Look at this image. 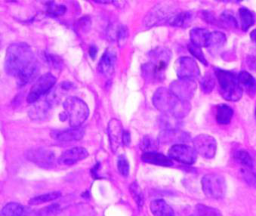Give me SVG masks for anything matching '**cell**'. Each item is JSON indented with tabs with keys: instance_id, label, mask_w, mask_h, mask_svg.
<instances>
[{
	"instance_id": "14",
	"label": "cell",
	"mask_w": 256,
	"mask_h": 216,
	"mask_svg": "<svg viewBox=\"0 0 256 216\" xmlns=\"http://www.w3.org/2000/svg\"><path fill=\"white\" fill-rule=\"evenodd\" d=\"M124 130L122 122L118 119H112L108 126V134L109 137L110 146L114 153H116L122 144Z\"/></svg>"
},
{
	"instance_id": "22",
	"label": "cell",
	"mask_w": 256,
	"mask_h": 216,
	"mask_svg": "<svg viewBox=\"0 0 256 216\" xmlns=\"http://www.w3.org/2000/svg\"><path fill=\"white\" fill-rule=\"evenodd\" d=\"M150 208L154 216H174L172 208L164 200L152 201Z\"/></svg>"
},
{
	"instance_id": "4",
	"label": "cell",
	"mask_w": 256,
	"mask_h": 216,
	"mask_svg": "<svg viewBox=\"0 0 256 216\" xmlns=\"http://www.w3.org/2000/svg\"><path fill=\"white\" fill-rule=\"evenodd\" d=\"M219 86V92L223 98L230 102H238L242 96L238 76L230 71L216 69L214 71Z\"/></svg>"
},
{
	"instance_id": "16",
	"label": "cell",
	"mask_w": 256,
	"mask_h": 216,
	"mask_svg": "<svg viewBox=\"0 0 256 216\" xmlns=\"http://www.w3.org/2000/svg\"><path fill=\"white\" fill-rule=\"evenodd\" d=\"M116 60V52L112 50H106L102 54L98 64L99 73L105 76H112L114 72Z\"/></svg>"
},
{
	"instance_id": "11",
	"label": "cell",
	"mask_w": 256,
	"mask_h": 216,
	"mask_svg": "<svg viewBox=\"0 0 256 216\" xmlns=\"http://www.w3.org/2000/svg\"><path fill=\"white\" fill-rule=\"evenodd\" d=\"M26 158L41 168H50L56 160L54 153L44 148H34L26 152Z\"/></svg>"
},
{
	"instance_id": "13",
	"label": "cell",
	"mask_w": 256,
	"mask_h": 216,
	"mask_svg": "<svg viewBox=\"0 0 256 216\" xmlns=\"http://www.w3.org/2000/svg\"><path fill=\"white\" fill-rule=\"evenodd\" d=\"M170 90L179 98L189 102L196 92V84L192 80L179 79L170 85Z\"/></svg>"
},
{
	"instance_id": "17",
	"label": "cell",
	"mask_w": 256,
	"mask_h": 216,
	"mask_svg": "<svg viewBox=\"0 0 256 216\" xmlns=\"http://www.w3.org/2000/svg\"><path fill=\"white\" fill-rule=\"evenodd\" d=\"M88 152L84 148H74L64 152L62 156L59 158L58 162L60 165L70 166L74 165L79 161L86 159L88 158Z\"/></svg>"
},
{
	"instance_id": "29",
	"label": "cell",
	"mask_w": 256,
	"mask_h": 216,
	"mask_svg": "<svg viewBox=\"0 0 256 216\" xmlns=\"http://www.w3.org/2000/svg\"><path fill=\"white\" fill-rule=\"evenodd\" d=\"M193 214L194 216H222L221 212L217 208L207 206L202 204L195 206Z\"/></svg>"
},
{
	"instance_id": "25",
	"label": "cell",
	"mask_w": 256,
	"mask_h": 216,
	"mask_svg": "<svg viewBox=\"0 0 256 216\" xmlns=\"http://www.w3.org/2000/svg\"><path fill=\"white\" fill-rule=\"evenodd\" d=\"M234 112L232 108L227 104H219L216 108V119L218 124L227 125L232 121Z\"/></svg>"
},
{
	"instance_id": "28",
	"label": "cell",
	"mask_w": 256,
	"mask_h": 216,
	"mask_svg": "<svg viewBox=\"0 0 256 216\" xmlns=\"http://www.w3.org/2000/svg\"><path fill=\"white\" fill-rule=\"evenodd\" d=\"M239 14L240 18L241 28L244 31L248 30L254 24V14L246 8H241L239 10Z\"/></svg>"
},
{
	"instance_id": "39",
	"label": "cell",
	"mask_w": 256,
	"mask_h": 216,
	"mask_svg": "<svg viewBox=\"0 0 256 216\" xmlns=\"http://www.w3.org/2000/svg\"><path fill=\"white\" fill-rule=\"evenodd\" d=\"M118 168L120 173L124 177H126L130 174V162L125 155H120L118 158Z\"/></svg>"
},
{
	"instance_id": "15",
	"label": "cell",
	"mask_w": 256,
	"mask_h": 216,
	"mask_svg": "<svg viewBox=\"0 0 256 216\" xmlns=\"http://www.w3.org/2000/svg\"><path fill=\"white\" fill-rule=\"evenodd\" d=\"M85 134V130L82 127H71L63 130H54L51 132V136L54 140L59 142H76L81 140Z\"/></svg>"
},
{
	"instance_id": "46",
	"label": "cell",
	"mask_w": 256,
	"mask_h": 216,
	"mask_svg": "<svg viewBox=\"0 0 256 216\" xmlns=\"http://www.w3.org/2000/svg\"><path fill=\"white\" fill-rule=\"evenodd\" d=\"M250 38H251L252 40L256 44V29L252 31L251 34H250Z\"/></svg>"
},
{
	"instance_id": "44",
	"label": "cell",
	"mask_w": 256,
	"mask_h": 216,
	"mask_svg": "<svg viewBox=\"0 0 256 216\" xmlns=\"http://www.w3.org/2000/svg\"><path fill=\"white\" fill-rule=\"evenodd\" d=\"M131 143V136L128 131H124V137H122V144L124 146H130Z\"/></svg>"
},
{
	"instance_id": "32",
	"label": "cell",
	"mask_w": 256,
	"mask_h": 216,
	"mask_svg": "<svg viewBox=\"0 0 256 216\" xmlns=\"http://www.w3.org/2000/svg\"><path fill=\"white\" fill-rule=\"evenodd\" d=\"M235 160L246 168H251L253 166V160L248 152L244 150H240L234 154Z\"/></svg>"
},
{
	"instance_id": "38",
	"label": "cell",
	"mask_w": 256,
	"mask_h": 216,
	"mask_svg": "<svg viewBox=\"0 0 256 216\" xmlns=\"http://www.w3.org/2000/svg\"><path fill=\"white\" fill-rule=\"evenodd\" d=\"M60 211V205L58 204H53L40 210L38 211V216H56V214H58Z\"/></svg>"
},
{
	"instance_id": "47",
	"label": "cell",
	"mask_w": 256,
	"mask_h": 216,
	"mask_svg": "<svg viewBox=\"0 0 256 216\" xmlns=\"http://www.w3.org/2000/svg\"></svg>"
},
{
	"instance_id": "40",
	"label": "cell",
	"mask_w": 256,
	"mask_h": 216,
	"mask_svg": "<svg viewBox=\"0 0 256 216\" xmlns=\"http://www.w3.org/2000/svg\"><path fill=\"white\" fill-rule=\"evenodd\" d=\"M188 50L201 63L204 64L206 66L208 65V62L206 59L205 56H204V53H202V50L200 47L196 46L192 44L188 46Z\"/></svg>"
},
{
	"instance_id": "21",
	"label": "cell",
	"mask_w": 256,
	"mask_h": 216,
	"mask_svg": "<svg viewBox=\"0 0 256 216\" xmlns=\"http://www.w3.org/2000/svg\"><path fill=\"white\" fill-rule=\"evenodd\" d=\"M162 140L167 142H173L176 144H182L188 142L190 139L189 133L186 132L178 130H170V131L162 132Z\"/></svg>"
},
{
	"instance_id": "36",
	"label": "cell",
	"mask_w": 256,
	"mask_h": 216,
	"mask_svg": "<svg viewBox=\"0 0 256 216\" xmlns=\"http://www.w3.org/2000/svg\"><path fill=\"white\" fill-rule=\"evenodd\" d=\"M140 148L143 152H144V153L156 152V149H158V143L156 140H154L149 136H145L140 144Z\"/></svg>"
},
{
	"instance_id": "8",
	"label": "cell",
	"mask_w": 256,
	"mask_h": 216,
	"mask_svg": "<svg viewBox=\"0 0 256 216\" xmlns=\"http://www.w3.org/2000/svg\"><path fill=\"white\" fill-rule=\"evenodd\" d=\"M172 8L168 6L158 4L154 7L144 19V24L148 28L159 26V25L168 24L172 18L176 14Z\"/></svg>"
},
{
	"instance_id": "3",
	"label": "cell",
	"mask_w": 256,
	"mask_h": 216,
	"mask_svg": "<svg viewBox=\"0 0 256 216\" xmlns=\"http://www.w3.org/2000/svg\"><path fill=\"white\" fill-rule=\"evenodd\" d=\"M148 58V62L142 66L144 79L152 84L162 82L172 58V52L165 47H156L149 52Z\"/></svg>"
},
{
	"instance_id": "27",
	"label": "cell",
	"mask_w": 256,
	"mask_h": 216,
	"mask_svg": "<svg viewBox=\"0 0 256 216\" xmlns=\"http://www.w3.org/2000/svg\"><path fill=\"white\" fill-rule=\"evenodd\" d=\"M51 106V104L47 100V99H46L45 102H42L40 104H36L34 108L31 109L29 114L30 116L32 119H44L48 114V110Z\"/></svg>"
},
{
	"instance_id": "6",
	"label": "cell",
	"mask_w": 256,
	"mask_h": 216,
	"mask_svg": "<svg viewBox=\"0 0 256 216\" xmlns=\"http://www.w3.org/2000/svg\"><path fill=\"white\" fill-rule=\"evenodd\" d=\"M202 188L204 194L210 199H223L227 192L226 179L221 174H206L202 178Z\"/></svg>"
},
{
	"instance_id": "42",
	"label": "cell",
	"mask_w": 256,
	"mask_h": 216,
	"mask_svg": "<svg viewBox=\"0 0 256 216\" xmlns=\"http://www.w3.org/2000/svg\"><path fill=\"white\" fill-rule=\"evenodd\" d=\"M128 28L126 26L121 25V26L118 28V30H116V39H118L120 46L124 45L126 42V40L128 39Z\"/></svg>"
},
{
	"instance_id": "26",
	"label": "cell",
	"mask_w": 256,
	"mask_h": 216,
	"mask_svg": "<svg viewBox=\"0 0 256 216\" xmlns=\"http://www.w3.org/2000/svg\"><path fill=\"white\" fill-rule=\"evenodd\" d=\"M226 41H227V38L223 32H219V31L210 32L206 48L212 51L219 50L224 46Z\"/></svg>"
},
{
	"instance_id": "41",
	"label": "cell",
	"mask_w": 256,
	"mask_h": 216,
	"mask_svg": "<svg viewBox=\"0 0 256 216\" xmlns=\"http://www.w3.org/2000/svg\"><path fill=\"white\" fill-rule=\"evenodd\" d=\"M44 58H45L44 60H46L50 66L56 68V69L62 68V64H62V60H60L58 56L47 52L44 53Z\"/></svg>"
},
{
	"instance_id": "20",
	"label": "cell",
	"mask_w": 256,
	"mask_h": 216,
	"mask_svg": "<svg viewBox=\"0 0 256 216\" xmlns=\"http://www.w3.org/2000/svg\"><path fill=\"white\" fill-rule=\"evenodd\" d=\"M142 159L144 162L148 164L162 166H172L173 165L172 160L170 156H165L162 154L156 153V152L144 153L142 155Z\"/></svg>"
},
{
	"instance_id": "19",
	"label": "cell",
	"mask_w": 256,
	"mask_h": 216,
	"mask_svg": "<svg viewBox=\"0 0 256 216\" xmlns=\"http://www.w3.org/2000/svg\"><path fill=\"white\" fill-rule=\"evenodd\" d=\"M238 80L242 90H245L250 97H254L256 94V80L252 75L242 70L238 74Z\"/></svg>"
},
{
	"instance_id": "18",
	"label": "cell",
	"mask_w": 256,
	"mask_h": 216,
	"mask_svg": "<svg viewBox=\"0 0 256 216\" xmlns=\"http://www.w3.org/2000/svg\"><path fill=\"white\" fill-rule=\"evenodd\" d=\"M1 216H38V211L17 202H10L2 208Z\"/></svg>"
},
{
	"instance_id": "2",
	"label": "cell",
	"mask_w": 256,
	"mask_h": 216,
	"mask_svg": "<svg viewBox=\"0 0 256 216\" xmlns=\"http://www.w3.org/2000/svg\"><path fill=\"white\" fill-rule=\"evenodd\" d=\"M152 100L155 108L160 112L172 115L180 120L187 116L192 110L189 102L179 98L170 88L165 87H161L155 92Z\"/></svg>"
},
{
	"instance_id": "45",
	"label": "cell",
	"mask_w": 256,
	"mask_h": 216,
	"mask_svg": "<svg viewBox=\"0 0 256 216\" xmlns=\"http://www.w3.org/2000/svg\"><path fill=\"white\" fill-rule=\"evenodd\" d=\"M88 53H90V57L92 58V60H96V57L98 54V48L96 46H91L88 50Z\"/></svg>"
},
{
	"instance_id": "37",
	"label": "cell",
	"mask_w": 256,
	"mask_h": 216,
	"mask_svg": "<svg viewBox=\"0 0 256 216\" xmlns=\"http://www.w3.org/2000/svg\"><path fill=\"white\" fill-rule=\"evenodd\" d=\"M47 12L52 16H62L66 12V8L64 5L56 4L54 2H48L46 4Z\"/></svg>"
},
{
	"instance_id": "10",
	"label": "cell",
	"mask_w": 256,
	"mask_h": 216,
	"mask_svg": "<svg viewBox=\"0 0 256 216\" xmlns=\"http://www.w3.org/2000/svg\"><path fill=\"white\" fill-rule=\"evenodd\" d=\"M194 148L198 154L206 159H212L216 156L217 143L212 136L199 134L193 139Z\"/></svg>"
},
{
	"instance_id": "34",
	"label": "cell",
	"mask_w": 256,
	"mask_h": 216,
	"mask_svg": "<svg viewBox=\"0 0 256 216\" xmlns=\"http://www.w3.org/2000/svg\"><path fill=\"white\" fill-rule=\"evenodd\" d=\"M220 22L228 28H238V22L236 18L230 12L226 11L220 16Z\"/></svg>"
},
{
	"instance_id": "1",
	"label": "cell",
	"mask_w": 256,
	"mask_h": 216,
	"mask_svg": "<svg viewBox=\"0 0 256 216\" xmlns=\"http://www.w3.org/2000/svg\"><path fill=\"white\" fill-rule=\"evenodd\" d=\"M38 62L30 47L24 42H14L7 48L5 68L7 74L17 78Z\"/></svg>"
},
{
	"instance_id": "7",
	"label": "cell",
	"mask_w": 256,
	"mask_h": 216,
	"mask_svg": "<svg viewBox=\"0 0 256 216\" xmlns=\"http://www.w3.org/2000/svg\"><path fill=\"white\" fill-rule=\"evenodd\" d=\"M56 76L51 73H46L41 76L32 85L26 98V102L34 104L42 98L56 85Z\"/></svg>"
},
{
	"instance_id": "9",
	"label": "cell",
	"mask_w": 256,
	"mask_h": 216,
	"mask_svg": "<svg viewBox=\"0 0 256 216\" xmlns=\"http://www.w3.org/2000/svg\"><path fill=\"white\" fill-rule=\"evenodd\" d=\"M174 70L179 79L195 80L200 76V70L192 58H179L174 63Z\"/></svg>"
},
{
	"instance_id": "5",
	"label": "cell",
	"mask_w": 256,
	"mask_h": 216,
	"mask_svg": "<svg viewBox=\"0 0 256 216\" xmlns=\"http://www.w3.org/2000/svg\"><path fill=\"white\" fill-rule=\"evenodd\" d=\"M66 120L71 127H80L84 124L90 116L88 105L78 97L70 96L63 103Z\"/></svg>"
},
{
	"instance_id": "24",
	"label": "cell",
	"mask_w": 256,
	"mask_h": 216,
	"mask_svg": "<svg viewBox=\"0 0 256 216\" xmlns=\"http://www.w3.org/2000/svg\"><path fill=\"white\" fill-rule=\"evenodd\" d=\"M194 18V14L192 12H177L172 18L168 24L176 28H186L192 24Z\"/></svg>"
},
{
	"instance_id": "23",
	"label": "cell",
	"mask_w": 256,
	"mask_h": 216,
	"mask_svg": "<svg viewBox=\"0 0 256 216\" xmlns=\"http://www.w3.org/2000/svg\"><path fill=\"white\" fill-rule=\"evenodd\" d=\"M210 34V32L204 28H194L190 32L192 44L200 48L206 47Z\"/></svg>"
},
{
	"instance_id": "35",
	"label": "cell",
	"mask_w": 256,
	"mask_h": 216,
	"mask_svg": "<svg viewBox=\"0 0 256 216\" xmlns=\"http://www.w3.org/2000/svg\"><path fill=\"white\" fill-rule=\"evenodd\" d=\"M130 193L132 196L133 199L137 204L139 208H142L144 205V195L142 189L139 187L137 182H133L130 187Z\"/></svg>"
},
{
	"instance_id": "33",
	"label": "cell",
	"mask_w": 256,
	"mask_h": 216,
	"mask_svg": "<svg viewBox=\"0 0 256 216\" xmlns=\"http://www.w3.org/2000/svg\"><path fill=\"white\" fill-rule=\"evenodd\" d=\"M200 87L205 94H210L216 86V79L212 74L206 73L200 80Z\"/></svg>"
},
{
	"instance_id": "30",
	"label": "cell",
	"mask_w": 256,
	"mask_h": 216,
	"mask_svg": "<svg viewBox=\"0 0 256 216\" xmlns=\"http://www.w3.org/2000/svg\"><path fill=\"white\" fill-rule=\"evenodd\" d=\"M178 118L172 116L171 114H164V116L161 118V126L164 127L166 131H170V130H178L180 126Z\"/></svg>"
},
{
	"instance_id": "12",
	"label": "cell",
	"mask_w": 256,
	"mask_h": 216,
	"mask_svg": "<svg viewBox=\"0 0 256 216\" xmlns=\"http://www.w3.org/2000/svg\"><path fill=\"white\" fill-rule=\"evenodd\" d=\"M168 156L178 162L192 165L196 162L198 154L193 148L186 144H182L172 146L168 150Z\"/></svg>"
},
{
	"instance_id": "43",
	"label": "cell",
	"mask_w": 256,
	"mask_h": 216,
	"mask_svg": "<svg viewBox=\"0 0 256 216\" xmlns=\"http://www.w3.org/2000/svg\"><path fill=\"white\" fill-rule=\"evenodd\" d=\"M246 64L250 70L256 72V54L248 56L246 58Z\"/></svg>"
},
{
	"instance_id": "31",
	"label": "cell",
	"mask_w": 256,
	"mask_h": 216,
	"mask_svg": "<svg viewBox=\"0 0 256 216\" xmlns=\"http://www.w3.org/2000/svg\"><path fill=\"white\" fill-rule=\"evenodd\" d=\"M62 196V194L59 192H51L46 194L39 195L35 198H31L29 201L30 205H39V204H46L51 201L56 200Z\"/></svg>"
}]
</instances>
